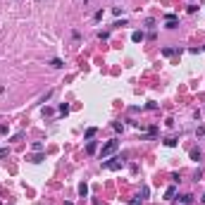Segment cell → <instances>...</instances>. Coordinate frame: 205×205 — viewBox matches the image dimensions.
<instances>
[{
    "instance_id": "6da1fadb",
    "label": "cell",
    "mask_w": 205,
    "mask_h": 205,
    "mask_svg": "<svg viewBox=\"0 0 205 205\" xmlns=\"http://www.w3.org/2000/svg\"><path fill=\"white\" fill-rule=\"evenodd\" d=\"M117 148H119V141H117V138H112V141H107V143L102 145V150H100V160H105L107 155H112V153H115Z\"/></svg>"
},
{
    "instance_id": "7c38bea8",
    "label": "cell",
    "mask_w": 205,
    "mask_h": 205,
    "mask_svg": "<svg viewBox=\"0 0 205 205\" xmlns=\"http://www.w3.org/2000/svg\"><path fill=\"white\" fill-rule=\"evenodd\" d=\"M203 200H205V198H203Z\"/></svg>"
},
{
    "instance_id": "ba28073f",
    "label": "cell",
    "mask_w": 205,
    "mask_h": 205,
    "mask_svg": "<svg viewBox=\"0 0 205 205\" xmlns=\"http://www.w3.org/2000/svg\"><path fill=\"white\" fill-rule=\"evenodd\" d=\"M96 131H98V129H96V127H91V129L86 131V138H93V136H96Z\"/></svg>"
},
{
    "instance_id": "8992f818",
    "label": "cell",
    "mask_w": 205,
    "mask_h": 205,
    "mask_svg": "<svg viewBox=\"0 0 205 205\" xmlns=\"http://www.w3.org/2000/svg\"><path fill=\"white\" fill-rule=\"evenodd\" d=\"M50 65H53V67H55V69L65 67V65H62V60H60V57H55V60H53V62H50Z\"/></svg>"
},
{
    "instance_id": "277c9868",
    "label": "cell",
    "mask_w": 205,
    "mask_h": 205,
    "mask_svg": "<svg viewBox=\"0 0 205 205\" xmlns=\"http://www.w3.org/2000/svg\"><path fill=\"white\" fill-rule=\"evenodd\" d=\"M143 38H145V34H143V31H134V34H131V41H134V43H141Z\"/></svg>"
},
{
    "instance_id": "8fae6325",
    "label": "cell",
    "mask_w": 205,
    "mask_h": 205,
    "mask_svg": "<svg viewBox=\"0 0 205 205\" xmlns=\"http://www.w3.org/2000/svg\"><path fill=\"white\" fill-rule=\"evenodd\" d=\"M65 205H72V203H65Z\"/></svg>"
},
{
    "instance_id": "9c48e42d",
    "label": "cell",
    "mask_w": 205,
    "mask_h": 205,
    "mask_svg": "<svg viewBox=\"0 0 205 205\" xmlns=\"http://www.w3.org/2000/svg\"><path fill=\"white\" fill-rule=\"evenodd\" d=\"M181 203H184V205H191V203H193V196H184V198H181Z\"/></svg>"
},
{
    "instance_id": "7a4b0ae2",
    "label": "cell",
    "mask_w": 205,
    "mask_h": 205,
    "mask_svg": "<svg viewBox=\"0 0 205 205\" xmlns=\"http://www.w3.org/2000/svg\"><path fill=\"white\" fill-rule=\"evenodd\" d=\"M102 167H105V170H119V167H124V155H119V158H115V160L102 162Z\"/></svg>"
},
{
    "instance_id": "52a82bcc",
    "label": "cell",
    "mask_w": 205,
    "mask_h": 205,
    "mask_svg": "<svg viewBox=\"0 0 205 205\" xmlns=\"http://www.w3.org/2000/svg\"><path fill=\"white\" fill-rule=\"evenodd\" d=\"M79 193L86 196V193H88V186H86V184H79Z\"/></svg>"
},
{
    "instance_id": "30bf717a",
    "label": "cell",
    "mask_w": 205,
    "mask_h": 205,
    "mask_svg": "<svg viewBox=\"0 0 205 205\" xmlns=\"http://www.w3.org/2000/svg\"><path fill=\"white\" fill-rule=\"evenodd\" d=\"M165 145H167V148H172V145H176V141H174V138H167V141H165Z\"/></svg>"
},
{
    "instance_id": "3957f363",
    "label": "cell",
    "mask_w": 205,
    "mask_h": 205,
    "mask_svg": "<svg viewBox=\"0 0 205 205\" xmlns=\"http://www.w3.org/2000/svg\"><path fill=\"white\" fill-rule=\"evenodd\" d=\"M176 26H179L176 17H174V14H167V29H176Z\"/></svg>"
},
{
    "instance_id": "5b68a950",
    "label": "cell",
    "mask_w": 205,
    "mask_h": 205,
    "mask_svg": "<svg viewBox=\"0 0 205 205\" xmlns=\"http://www.w3.org/2000/svg\"><path fill=\"white\" fill-rule=\"evenodd\" d=\"M174 193H176V188L170 186V188H167V193H165V200H172V198H174Z\"/></svg>"
}]
</instances>
